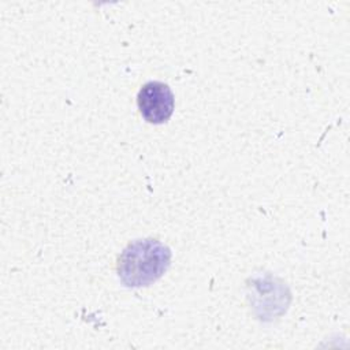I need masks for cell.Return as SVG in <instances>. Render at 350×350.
I'll return each instance as SVG.
<instances>
[{
  "label": "cell",
  "mask_w": 350,
  "mask_h": 350,
  "mask_svg": "<svg viewBox=\"0 0 350 350\" xmlns=\"http://www.w3.org/2000/svg\"><path fill=\"white\" fill-rule=\"evenodd\" d=\"M170 249L157 239L131 242L118 258V275L127 287L149 286L167 271Z\"/></svg>",
  "instance_id": "6da1fadb"
},
{
  "label": "cell",
  "mask_w": 350,
  "mask_h": 350,
  "mask_svg": "<svg viewBox=\"0 0 350 350\" xmlns=\"http://www.w3.org/2000/svg\"><path fill=\"white\" fill-rule=\"evenodd\" d=\"M137 104L141 116L148 123L161 124L171 118L175 108V97L167 83L150 81L139 89Z\"/></svg>",
  "instance_id": "7a4b0ae2"
}]
</instances>
